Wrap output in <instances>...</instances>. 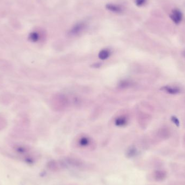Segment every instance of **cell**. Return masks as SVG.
<instances>
[{
	"instance_id": "15",
	"label": "cell",
	"mask_w": 185,
	"mask_h": 185,
	"mask_svg": "<svg viewBox=\"0 0 185 185\" xmlns=\"http://www.w3.org/2000/svg\"><path fill=\"white\" fill-rule=\"evenodd\" d=\"M171 119L172 123H174V124L177 126V127H179L180 121L179 119H177V117H176L175 116H172Z\"/></svg>"
},
{
	"instance_id": "17",
	"label": "cell",
	"mask_w": 185,
	"mask_h": 185,
	"mask_svg": "<svg viewBox=\"0 0 185 185\" xmlns=\"http://www.w3.org/2000/svg\"><path fill=\"white\" fill-rule=\"evenodd\" d=\"M182 55H183V56L185 57V50H184V51H183V53H182Z\"/></svg>"
},
{
	"instance_id": "8",
	"label": "cell",
	"mask_w": 185,
	"mask_h": 185,
	"mask_svg": "<svg viewBox=\"0 0 185 185\" xmlns=\"http://www.w3.org/2000/svg\"><path fill=\"white\" fill-rule=\"evenodd\" d=\"M79 144L81 147H87L90 144V140L88 137L84 136L79 140Z\"/></svg>"
},
{
	"instance_id": "11",
	"label": "cell",
	"mask_w": 185,
	"mask_h": 185,
	"mask_svg": "<svg viewBox=\"0 0 185 185\" xmlns=\"http://www.w3.org/2000/svg\"><path fill=\"white\" fill-rule=\"evenodd\" d=\"M137 154V150L135 147H131L128 148L126 152V155L128 158H133Z\"/></svg>"
},
{
	"instance_id": "12",
	"label": "cell",
	"mask_w": 185,
	"mask_h": 185,
	"mask_svg": "<svg viewBox=\"0 0 185 185\" xmlns=\"http://www.w3.org/2000/svg\"><path fill=\"white\" fill-rule=\"evenodd\" d=\"M30 38L32 41H34V42L38 41L39 39V35L38 33L36 32H33V33H31L30 35Z\"/></svg>"
},
{
	"instance_id": "6",
	"label": "cell",
	"mask_w": 185,
	"mask_h": 185,
	"mask_svg": "<svg viewBox=\"0 0 185 185\" xmlns=\"http://www.w3.org/2000/svg\"><path fill=\"white\" fill-rule=\"evenodd\" d=\"M161 89L163 90L164 92L168 93L169 94L175 95L179 94L180 92V89L179 88L177 87H172L169 86H166L162 87Z\"/></svg>"
},
{
	"instance_id": "4",
	"label": "cell",
	"mask_w": 185,
	"mask_h": 185,
	"mask_svg": "<svg viewBox=\"0 0 185 185\" xmlns=\"http://www.w3.org/2000/svg\"><path fill=\"white\" fill-rule=\"evenodd\" d=\"M48 168L53 171H59L61 169L65 168L61 161H50L47 164Z\"/></svg>"
},
{
	"instance_id": "2",
	"label": "cell",
	"mask_w": 185,
	"mask_h": 185,
	"mask_svg": "<svg viewBox=\"0 0 185 185\" xmlns=\"http://www.w3.org/2000/svg\"><path fill=\"white\" fill-rule=\"evenodd\" d=\"M87 25L85 22H80L77 23L69 31V35L71 36H76L80 34L86 29Z\"/></svg>"
},
{
	"instance_id": "5",
	"label": "cell",
	"mask_w": 185,
	"mask_h": 185,
	"mask_svg": "<svg viewBox=\"0 0 185 185\" xmlns=\"http://www.w3.org/2000/svg\"><path fill=\"white\" fill-rule=\"evenodd\" d=\"M106 8L109 11L113 12L114 13H117V14H120V13H123V8L121 6H118L114 4H112V3L107 4L106 6Z\"/></svg>"
},
{
	"instance_id": "9",
	"label": "cell",
	"mask_w": 185,
	"mask_h": 185,
	"mask_svg": "<svg viewBox=\"0 0 185 185\" xmlns=\"http://www.w3.org/2000/svg\"><path fill=\"white\" fill-rule=\"evenodd\" d=\"M110 52L108 49H102L99 54V57L101 60H106L110 56Z\"/></svg>"
},
{
	"instance_id": "3",
	"label": "cell",
	"mask_w": 185,
	"mask_h": 185,
	"mask_svg": "<svg viewBox=\"0 0 185 185\" xmlns=\"http://www.w3.org/2000/svg\"><path fill=\"white\" fill-rule=\"evenodd\" d=\"M171 19L174 23L178 25L182 21L183 15L182 12L178 9H174L169 15Z\"/></svg>"
},
{
	"instance_id": "10",
	"label": "cell",
	"mask_w": 185,
	"mask_h": 185,
	"mask_svg": "<svg viewBox=\"0 0 185 185\" xmlns=\"http://www.w3.org/2000/svg\"><path fill=\"white\" fill-rule=\"evenodd\" d=\"M115 123L116 125L119 126V127L123 126L127 123V119L126 117H118L115 120Z\"/></svg>"
},
{
	"instance_id": "13",
	"label": "cell",
	"mask_w": 185,
	"mask_h": 185,
	"mask_svg": "<svg viewBox=\"0 0 185 185\" xmlns=\"http://www.w3.org/2000/svg\"><path fill=\"white\" fill-rule=\"evenodd\" d=\"M147 2V0H135V5L138 7H142L144 6Z\"/></svg>"
},
{
	"instance_id": "7",
	"label": "cell",
	"mask_w": 185,
	"mask_h": 185,
	"mask_svg": "<svg viewBox=\"0 0 185 185\" xmlns=\"http://www.w3.org/2000/svg\"><path fill=\"white\" fill-rule=\"evenodd\" d=\"M12 68V65L11 63L9 62L8 61L6 60L0 59V70L1 71H11Z\"/></svg>"
},
{
	"instance_id": "1",
	"label": "cell",
	"mask_w": 185,
	"mask_h": 185,
	"mask_svg": "<svg viewBox=\"0 0 185 185\" xmlns=\"http://www.w3.org/2000/svg\"><path fill=\"white\" fill-rule=\"evenodd\" d=\"M64 168L71 167L76 168H82L85 166V163L80 159L75 158H66L61 161Z\"/></svg>"
},
{
	"instance_id": "14",
	"label": "cell",
	"mask_w": 185,
	"mask_h": 185,
	"mask_svg": "<svg viewBox=\"0 0 185 185\" xmlns=\"http://www.w3.org/2000/svg\"><path fill=\"white\" fill-rule=\"evenodd\" d=\"M131 83L129 81H123L120 83L121 88H127L131 85Z\"/></svg>"
},
{
	"instance_id": "16",
	"label": "cell",
	"mask_w": 185,
	"mask_h": 185,
	"mask_svg": "<svg viewBox=\"0 0 185 185\" xmlns=\"http://www.w3.org/2000/svg\"><path fill=\"white\" fill-rule=\"evenodd\" d=\"M6 123L3 119V118L0 117V129L5 127V124Z\"/></svg>"
}]
</instances>
